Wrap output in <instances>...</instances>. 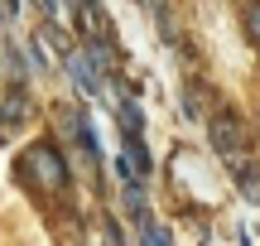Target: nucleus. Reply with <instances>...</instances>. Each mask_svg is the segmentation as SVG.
<instances>
[{
	"mask_svg": "<svg viewBox=\"0 0 260 246\" xmlns=\"http://www.w3.org/2000/svg\"><path fill=\"white\" fill-rule=\"evenodd\" d=\"M19 174L44 193H68V164H63V155L53 145H29L19 155Z\"/></svg>",
	"mask_w": 260,
	"mask_h": 246,
	"instance_id": "1",
	"label": "nucleus"
},
{
	"mask_svg": "<svg viewBox=\"0 0 260 246\" xmlns=\"http://www.w3.org/2000/svg\"><path fill=\"white\" fill-rule=\"evenodd\" d=\"M212 145L232 164H241V121H236V116H217L212 121Z\"/></svg>",
	"mask_w": 260,
	"mask_h": 246,
	"instance_id": "2",
	"label": "nucleus"
},
{
	"mask_svg": "<svg viewBox=\"0 0 260 246\" xmlns=\"http://www.w3.org/2000/svg\"><path fill=\"white\" fill-rule=\"evenodd\" d=\"M24 116V97L19 92H0V121H19Z\"/></svg>",
	"mask_w": 260,
	"mask_h": 246,
	"instance_id": "3",
	"label": "nucleus"
},
{
	"mask_svg": "<svg viewBox=\"0 0 260 246\" xmlns=\"http://www.w3.org/2000/svg\"><path fill=\"white\" fill-rule=\"evenodd\" d=\"M241 189H246L251 203H260V174H241Z\"/></svg>",
	"mask_w": 260,
	"mask_h": 246,
	"instance_id": "4",
	"label": "nucleus"
},
{
	"mask_svg": "<svg viewBox=\"0 0 260 246\" xmlns=\"http://www.w3.org/2000/svg\"><path fill=\"white\" fill-rule=\"evenodd\" d=\"M251 34H255V39H260V5H255V10H251Z\"/></svg>",
	"mask_w": 260,
	"mask_h": 246,
	"instance_id": "5",
	"label": "nucleus"
}]
</instances>
